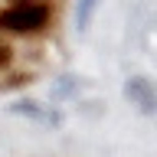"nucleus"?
<instances>
[{
	"label": "nucleus",
	"mask_w": 157,
	"mask_h": 157,
	"mask_svg": "<svg viewBox=\"0 0 157 157\" xmlns=\"http://www.w3.org/2000/svg\"><path fill=\"white\" fill-rule=\"evenodd\" d=\"M49 10L43 3H17L0 13V29H10V33H36V29L46 26Z\"/></svg>",
	"instance_id": "nucleus-1"
},
{
	"label": "nucleus",
	"mask_w": 157,
	"mask_h": 157,
	"mask_svg": "<svg viewBox=\"0 0 157 157\" xmlns=\"http://www.w3.org/2000/svg\"><path fill=\"white\" fill-rule=\"evenodd\" d=\"M128 98H137L144 111L154 108V95H151V85H147L144 78H131V82H128Z\"/></svg>",
	"instance_id": "nucleus-2"
},
{
	"label": "nucleus",
	"mask_w": 157,
	"mask_h": 157,
	"mask_svg": "<svg viewBox=\"0 0 157 157\" xmlns=\"http://www.w3.org/2000/svg\"><path fill=\"white\" fill-rule=\"evenodd\" d=\"M98 10V0H78V7H75V23L78 29H85L88 23H92V13Z\"/></svg>",
	"instance_id": "nucleus-3"
},
{
	"label": "nucleus",
	"mask_w": 157,
	"mask_h": 157,
	"mask_svg": "<svg viewBox=\"0 0 157 157\" xmlns=\"http://www.w3.org/2000/svg\"><path fill=\"white\" fill-rule=\"evenodd\" d=\"M7 59H10V49L3 46V43H0V66H3V62H7Z\"/></svg>",
	"instance_id": "nucleus-4"
}]
</instances>
